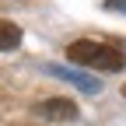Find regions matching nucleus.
Here are the masks:
<instances>
[{"mask_svg": "<svg viewBox=\"0 0 126 126\" xmlns=\"http://www.w3.org/2000/svg\"><path fill=\"white\" fill-rule=\"evenodd\" d=\"M67 60L77 63V67H91V70H105V74H116L126 67V56L116 49V46H105V42H94V39H77L67 46Z\"/></svg>", "mask_w": 126, "mask_h": 126, "instance_id": "nucleus-1", "label": "nucleus"}, {"mask_svg": "<svg viewBox=\"0 0 126 126\" xmlns=\"http://www.w3.org/2000/svg\"><path fill=\"white\" fill-rule=\"evenodd\" d=\"M35 112L46 116V119H56V123H74L77 119V105L70 98H46L35 105Z\"/></svg>", "mask_w": 126, "mask_h": 126, "instance_id": "nucleus-2", "label": "nucleus"}, {"mask_svg": "<svg viewBox=\"0 0 126 126\" xmlns=\"http://www.w3.org/2000/svg\"><path fill=\"white\" fill-rule=\"evenodd\" d=\"M14 46H21V28L7 18H0V49H14Z\"/></svg>", "mask_w": 126, "mask_h": 126, "instance_id": "nucleus-3", "label": "nucleus"}, {"mask_svg": "<svg viewBox=\"0 0 126 126\" xmlns=\"http://www.w3.org/2000/svg\"><path fill=\"white\" fill-rule=\"evenodd\" d=\"M53 74H60V77H67V81H74L77 88H84V91H98V81H91V77H84V74H70V70H63V67H49Z\"/></svg>", "mask_w": 126, "mask_h": 126, "instance_id": "nucleus-4", "label": "nucleus"}, {"mask_svg": "<svg viewBox=\"0 0 126 126\" xmlns=\"http://www.w3.org/2000/svg\"><path fill=\"white\" fill-rule=\"evenodd\" d=\"M102 7H105V11H119V14H126V0H105Z\"/></svg>", "mask_w": 126, "mask_h": 126, "instance_id": "nucleus-5", "label": "nucleus"}, {"mask_svg": "<svg viewBox=\"0 0 126 126\" xmlns=\"http://www.w3.org/2000/svg\"><path fill=\"white\" fill-rule=\"evenodd\" d=\"M123 94H126V84H123Z\"/></svg>", "mask_w": 126, "mask_h": 126, "instance_id": "nucleus-6", "label": "nucleus"}]
</instances>
